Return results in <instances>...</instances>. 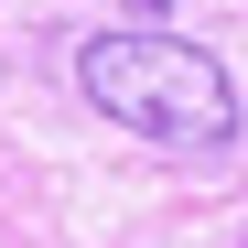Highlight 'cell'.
<instances>
[{"label": "cell", "instance_id": "obj_1", "mask_svg": "<svg viewBox=\"0 0 248 248\" xmlns=\"http://www.w3.org/2000/svg\"><path fill=\"white\" fill-rule=\"evenodd\" d=\"M76 87H87V108H108L119 130H140L162 151H227L237 140V87L227 65L184 44V32L162 22H108L76 44Z\"/></svg>", "mask_w": 248, "mask_h": 248}]
</instances>
